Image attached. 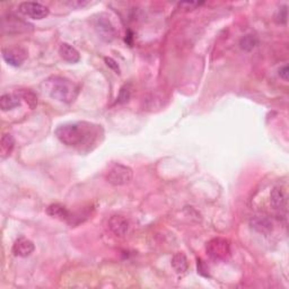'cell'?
<instances>
[{"instance_id": "ac0fdd59", "label": "cell", "mask_w": 289, "mask_h": 289, "mask_svg": "<svg viewBox=\"0 0 289 289\" xmlns=\"http://www.w3.org/2000/svg\"><path fill=\"white\" fill-rule=\"evenodd\" d=\"M130 97H131V90H130V87L126 85L122 86L120 89V93H119L117 103H119V104H124V103L129 102Z\"/></svg>"}, {"instance_id": "8992f818", "label": "cell", "mask_w": 289, "mask_h": 289, "mask_svg": "<svg viewBox=\"0 0 289 289\" xmlns=\"http://www.w3.org/2000/svg\"><path fill=\"white\" fill-rule=\"evenodd\" d=\"M95 30L97 31L101 39H103L106 42H111L117 37V32L113 27L112 23H111L108 17H105L103 15H100L95 19Z\"/></svg>"}, {"instance_id": "7c38bea8", "label": "cell", "mask_w": 289, "mask_h": 289, "mask_svg": "<svg viewBox=\"0 0 289 289\" xmlns=\"http://www.w3.org/2000/svg\"><path fill=\"white\" fill-rule=\"evenodd\" d=\"M59 54H60L63 60L69 63H77L81 60V54L73 45L68 44V43H61L60 47H59Z\"/></svg>"}, {"instance_id": "e0dca14e", "label": "cell", "mask_w": 289, "mask_h": 289, "mask_svg": "<svg viewBox=\"0 0 289 289\" xmlns=\"http://www.w3.org/2000/svg\"><path fill=\"white\" fill-rule=\"evenodd\" d=\"M259 43V40L256 37H254V35H245V37H243L242 39L240 40V47L242 49L243 51H247V52H248V51H252L254 47L258 45Z\"/></svg>"}, {"instance_id": "6da1fadb", "label": "cell", "mask_w": 289, "mask_h": 289, "mask_svg": "<svg viewBox=\"0 0 289 289\" xmlns=\"http://www.w3.org/2000/svg\"><path fill=\"white\" fill-rule=\"evenodd\" d=\"M92 125L86 122L66 124L59 125L55 129V137L59 141L68 147H82L90 140L92 137Z\"/></svg>"}, {"instance_id": "9a60e30c", "label": "cell", "mask_w": 289, "mask_h": 289, "mask_svg": "<svg viewBox=\"0 0 289 289\" xmlns=\"http://www.w3.org/2000/svg\"><path fill=\"white\" fill-rule=\"evenodd\" d=\"M15 148V139L10 133H5L1 137V142H0V155L2 160L9 157Z\"/></svg>"}, {"instance_id": "7a4b0ae2", "label": "cell", "mask_w": 289, "mask_h": 289, "mask_svg": "<svg viewBox=\"0 0 289 289\" xmlns=\"http://www.w3.org/2000/svg\"><path fill=\"white\" fill-rule=\"evenodd\" d=\"M45 84L47 85L49 95L55 101L70 104L76 100L79 88L76 84L70 82L69 79L62 77H52L47 79Z\"/></svg>"}, {"instance_id": "52a82bcc", "label": "cell", "mask_w": 289, "mask_h": 289, "mask_svg": "<svg viewBox=\"0 0 289 289\" xmlns=\"http://www.w3.org/2000/svg\"><path fill=\"white\" fill-rule=\"evenodd\" d=\"M250 226L253 231L260 233V234H270L274 229L272 220L268 216L259 213L251 217Z\"/></svg>"}, {"instance_id": "30bf717a", "label": "cell", "mask_w": 289, "mask_h": 289, "mask_svg": "<svg viewBox=\"0 0 289 289\" xmlns=\"http://www.w3.org/2000/svg\"><path fill=\"white\" fill-rule=\"evenodd\" d=\"M110 231L117 236H124L129 229V221L124 217L114 215L109 219Z\"/></svg>"}, {"instance_id": "8fae6325", "label": "cell", "mask_w": 289, "mask_h": 289, "mask_svg": "<svg viewBox=\"0 0 289 289\" xmlns=\"http://www.w3.org/2000/svg\"><path fill=\"white\" fill-rule=\"evenodd\" d=\"M270 205L276 210H282L287 205V196L282 187H276L270 193Z\"/></svg>"}, {"instance_id": "44dd1931", "label": "cell", "mask_w": 289, "mask_h": 289, "mask_svg": "<svg viewBox=\"0 0 289 289\" xmlns=\"http://www.w3.org/2000/svg\"><path fill=\"white\" fill-rule=\"evenodd\" d=\"M204 2H199V1H195V2H181L180 3V7L183 8V9H187V10H192V9H196L197 7H199L203 5Z\"/></svg>"}, {"instance_id": "3957f363", "label": "cell", "mask_w": 289, "mask_h": 289, "mask_svg": "<svg viewBox=\"0 0 289 289\" xmlns=\"http://www.w3.org/2000/svg\"><path fill=\"white\" fill-rule=\"evenodd\" d=\"M133 171L124 164H113L106 173V181L112 185H124L132 180Z\"/></svg>"}, {"instance_id": "cb8c5ba5", "label": "cell", "mask_w": 289, "mask_h": 289, "mask_svg": "<svg viewBox=\"0 0 289 289\" xmlns=\"http://www.w3.org/2000/svg\"><path fill=\"white\" fill-rule=\"evenodd\" d=\"M205 271H207V269L204 267V262L201 260H198V272H199L200 275L205 276V277H208L209 275L207 274V272H205Z\"/></svg>"}, {"instance_id": "2e32d148", "label": "cell", "mask_w": 289, "mask_h": 289, "mask_svg": "<svg viewBox=\"0 0 289 289\" xmlns=\"http://www.w3.org/2000/svg\"><path fill=\"white\" fill-rule=\"evenodd\" d=\"M46 213L52 218H58L61 220L69 218V211L65 206L60 204H52L46 208Z\"/></svg>"}, {"instance_id": "ba28073f", "label": "cell", "mask_w": 289, "mask_h": 289, "mask_svg": "<svg viewBox=\"0 0 289 289\" xmlns=\"http://www.w3.org/2000/svg\"><path fill=\"white\" fill-rule=\"evenodd\" d=\"M27 57L26 51H24L21 47H7L2 50V58L8 65L13 67H19L23 65Z\"/></svg>"}, {"instance_id": "5b68a950", "label": "cell", "mask_w": 289, "mask_h": 289, "mask_svg": "<svg viewBox=\"0 0 289 289\" xmlns=\"http://www.w3.org/2000/svg\"><path fill=\"white\" fill-rule=\"evenodd\" d=\"M19 11L23 15L27 16V17H31L33 19H43L45 18L47 15H49V8L45 7L44 5L40 2H34V1H24L19 3L18 7Z\"/></svg>"}, {"instance_id": "5bb4252c", "label": "cell", "mask_w": 289, "mask_h": 289, "mask_svg": "<svg viewBox=\"0 0 289 289\" xmlns=\"http://www.w3.org/2000/svg\"><path fill=\"white\" fill-rule=\"evenodd\" d=\"M21 105V96L16 94H3L0 97V108L5 112V111L14 110L15 108Z\"/></svg>"}, {"instance_id": "4fadbf2b", "label": "cell", "mask_w": 289, "mask_h": 289, "mask_svg": "<svg viewBox=\"0 0 289 289\" xmlns=\"http://www.w3.org/2000/svg\"><path fill=\"white\" fill-rule=\"evenodd\" d=\"M171 263L174 271H175L177 275H183L184 272H187L189 268L187 256H185L184 253L182 252H177L173 255Z\"/></svg>"}, {"instance_id": "603a6c76", "label": "cell", "mask_w": 289, "mask_h": 289, "mask_svg": "<svg viewBox=\"0 0 289 289\" xmlns=\"http://www.w3.org/2000/svg\"><path fill=\"white\" fill-rule=\"evenodd\" d=\"M279 77L282 78V79H284L285 82H288V77H289V68H288V66L287 65H285V66H283V67H280V69H279Z\"/></svg>"}, {"instance_id": "ffe728a7", "label": "cell", "mask_w": 289, "mask_h": 289, "mask_svg": "<svg viewBox=\"0 0 289 289\" xmlns=\"http://www.w3.org/2000/svg\"><path fill=\"white\" fill-rule=\"evenodd\" d=\"M276 21L279 24H286L287 22V6H283L278 9L276 15Z\"/></svg>"}, {"instance_id": "d6986e66", "label": "cell", "mask_w": 289, "mask_h": 289, "mask_svg": "<svg viewBox=\"0 0 289 289\" xmlns=\"http://www.w3.org/2000/svg\"><path fill=\"white\" fill-rule=\"evenodd\" d=\"M22 97L26 101L27 104L30 105L31 109H34L38 104V97L31 90H25V92L22 93Z\"/></svg>"}, {"instance_id": "277c9868", "label": "cell", "mask_w": 289, "mask_h": 289, "mask_svg": "<svg viewBox=\"0 0 289 289\" xmlns=\"http://www.w3.org/2000/svg\"><path fill=\"white\" fill-rule=\"evenodd\" d=\"M208 255L216 261L226 260L231 255V243L226 239L216 237L209 241L206 245Z\"/></svg>"}, {"instance_id": "9c48e42d", "label": "cell", "mask_w": 289, "mask_h": 289, "mask_svg": "<svg viewBox=\"0 0 289 289\" xmlns=\"http://www.w3.org/2000/svg\"><path fill=\"white\" fill-rule=\"evenodd\" d=\"M35 250V245L31 240L26 239V237H19L15 241L13 245V253L15 256H19V258H27Z\"/></svg>"}, {"instance_id": "7402d4cb", "label": "cell", "mask_w": 289, "mask_h": 289, "mask_svg": "<svg viewBox=\"0 0 289 289\" xmlns=\"http://www.w3.org/2000/svg\"><path fill=\"white\" fill-rule=\"evenodd\" d=\"M105 62H106V65H108V67H110L111 69H113L117 74H120V68H119V66H118V63H117L116 60H113L112 58H105Z\"/></svg>"}]
</instances>
